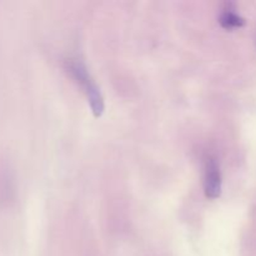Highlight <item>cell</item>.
<instances>
[{
    "label": "cell",
    "mask_w": 256,
    "mask_h": 256,
    "mask_svg": "<svg viewBox=\"0 0 256 256\" xmlns=\"http://www.w3.org/2000/svg\"><path fill=\"white\" fill-rule=\"evenodd\" d=\"M6 166L0 162V202H5L6 198V192H5V188H6Z\"/></svg>",
    "instance_id": "cell-4"
},
{
    "label": "cell",
    "mask_w": 256,
    "mask_h": 256,
    "mask_svg": "<svg viewBox=\"0 0 256 256\" xmlns=\"http://www.w3.org/2000/svg\"><path fill=\"white\" fill-rule=\"evenodd\" d=\"M220 24L224 28L242 26V25L245 24V19L242 15L235 12L234 10L226 9L222 12V15H220Z\"/></svg>",
    "instance_id": "cell-3"
},
{
    "label": "cell",
    "mask_w": 256,
    "mask_h": 256,
    "mask_svg": "<svg viewBox=\"0 0 256 256\" xmlns=\"http://www.w3.org/2000/svg\"><path fill=\"white\" fill-rule=\"evenodd\" d=\"M204 188L205 194L209 198H218L222 192V174L214 158H209L205 164Z\"/></svg>",
    "instance_id": "cell-2"
},
{
    "label": "cell",
    "mask_w": 256,
    "mask_h": 256,
    "mask_svg": "<svg viewBox=\"0 0 256 256\" xmlns=\"http://www.w3.org/2000/svg\"><path fill=\"white\" fill-rule=\"evenodd\" d=\"M69 69L70 72L75 76V79L84 88L94 115L95 116H100L104 112V99H102L99 86L94 82L90 72H88L84 62H82L80 60H70Z\"/></svg>",
    "instance_id": "cell-1"
}]
</instances>
